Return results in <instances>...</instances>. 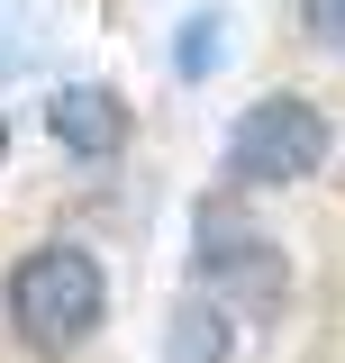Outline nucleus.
<instances>
[{"label": "nucleus", "instance_id": "1", "mask_svg": "<svg viewBox=\"0 0 345 363\" xmlns=\"http://www.w3.org/2000/svg\"><path fill=\"white\" fill-rule=\"evenodd\" d=\"M9 327H18V345L28 354H82V336L109 318V272H100V255L91 245H37V255H18V272H9Z\"/></svg>", "mask_w": 345, "mask_h": 363}, {"label": "nucleus", "instance_id": "2", "mask_svg": "<svg viewBox=\"0 0 345 363\" xmlns=\"http://www.w3.org/2000/svg\"><path fill=\"white\" fill-rule=\"evenodd\" d=\"M327 155H336V128H327V109H318V100H300V91H263L255 109L227 128V173L255 182V191L309 182Z\"/></svg>", "mask_w": 345, "mask_h": 363}, {"label": "nucleus", "instance_id": "3", "mask_svg": "<svg viewBox=\"0 0 345 363\" xmlns=\"http://www.w3.org/2000/svg\"><path fill=\"white\" fill-rule=\"evenodd\" d=\"M200 281H227V309L246 300V309H273L282 300V255L263 245V236H246V227H218V218H200Z\"/></svg>", "mask_w": 345, "mask_h": 363}, {"label": "nucleus", "instance_id": "4", "mask_svg": "<svg viewBox=\"0 0 345 363\" xmlns=\"http://www.w3.org/2000/svg\"><path fill=\"white\" fill-rule=\"evenodd\" d=\"M45 128H55V145H73L82 164H109V155L128 145V100L109 82H64L45 100Z\"/></svg>", "mask_w": 345, "mask_h": 363}, {"label": "nucleus", "instance_id": "5", "mask_svg": "<svg viewBox=\"0 0 345 363\" xmlns=\"http://www.w3.org/2000/svg\"><path fill=\"white\" fill-rule=\"evenodd\" d=\"M236 354V309L209 291H182L164 318V363H227Z\"/></svg>", "mask_w": 345, "mask_h": 363}, {"label": "nucleus", "instance_id": "6", "mask_svg": "<svg viewBox=\"0 0 345 363\" xmlns=\"http://www.w3.org/2000/svg\"><path fill=\"white\" fill-rule=\"evenodd\" d=\"M300 18H309V37L327 55H345V0H300Z\"/></svg>", "mask_w": 345, "mask_h": 363}, {"label": "nucleus", "instance_id": "7", "mask_svg": "<svg viewBox=\"0 0 345 363\" xmlns=\"http://www.w3.org/2000/svg\"><path fill=\"white\" fill-rule=\"evenodd\" d=\"M0 155H9V128H0Z\"/></svg>", "mask_w": 345, "mask_h": 363}]
</instances>
